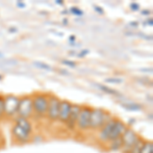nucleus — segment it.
Instances as JSON below:
<instances>
[{"instance_id":"f257e3e1","label":"nucleus","mask_w":153,"mask_h":153,"mask_svg":"<svg viewBox=\"0 0 153 153\" xmlns=\"http://www.w3.org/2000/svg\"><path fill=\"white\" fill-rule=\"evenodd\" d=\"M111 117H109V113L102 108H92L90 115V123H89V129L100 130Z\"/></svg>"},{"instance_id":"f03ea898","label":"nucleus","mask_w":153,"mask_h":153,"mask_svg":"<svg viewBox=\"0 0 153 153\" xmlns=\"http://www.w3.org/2000/svg\"><path fill=\"white\" fill-rule=\"evenodd\" d=\"M32 101H33V111H35L36 114L40 117H46L48 107V95L39 93L32 97Z\"/></svg>"},{"instance_id":"7ed1b4c3","label":"nucleus","mask_w":153,"mask_h":153,"mask_svg":"<svg viewBox=\"0 0 153 153\" xmlns=\"http://www.w3.org/2000/svg\"><path fill=\"white\" fill-rule=\"evenodd\" d=\"M140 140H141V137H140L133 129L128 128V129L126 130V132L124 133V135L122 136L123 152L128 153Z\"/></svg>"},{"instance_id":"20e7f679","label":"nucleus","mask_w":153,"mask_h":153,"mask_svg":"<svg viewBox=\"0 0 153 153\" xmlns=\"http://www.w3.org/2000/svg\"><path fill=\"white\" fill-rule=\"evenodd\" d=\"M33 113V101H32V96H24L19 98L18 112L16 114L19 117L28 118L32 117Z\"/></svg>"},{"instance_id":"39448f33","label":"nucleus","mask_w":153,"mask_h":153,"mask_svg":"<svg viewBox=\"0 0 153 153\" xmlns=\"http://www.w3.org/2000/svg\"><path fill=\"white\" fill-rule=\"evenodd\" d=\"M59 106H60V99L57 96L49 95L48 96V107L46 117L50 120H58Z\"/></svg>"},{"instance_id":"423d86ee","label":"nucleus","mask_w":153,"mask_h":153,"mask_svg":"<svg viewBox=\"0 0 153 153\" xmlns=\"http://www.w3.org/2000/svg\"><path fill=\"white\" fill-rule=\"evenodd\" d=\"M19 97L16 95L4 96V112L7 117H13L18 112Z\"/></svg>"},{"instance_id":"0eeeda50","label":"nucleus","mask_w":153,"mask_h":153,"mask_svg":"<svg viewBox=\"0 0 153 153\" xmlns=\"http://www.w3.org/2000/svg\"><path fill=\"white\" fill-rule=\"evenodd\" d=\"M91 110H92V107H90V106H82V108H81L80 114H79L76 125V128H78L80 131H85L89 129Z\"/></svg>"},{"instance_id":"6e6552de","label":"nucleus","mask_w":153,"mask_h":153,"mask_svg":"<svg viewBox=\"0 0 153 153\" xmlns=\"http://www.w3.org/2000/svg\"><path fill=\"white\" fill-rule=\"evenodd\" d=\"M117 118L111 117L107 123H105L104 126L100 129L99 135H98V139H99L101 142H103V143L109 142L110 133H111L112 128H113V126H114L115 122H117Z\"/></svg>"},{"instance_id":"1a4fd4ad","label":"nucleus","mask_w":153,"mask_h":153,"mask_svg":"<svg viewBox=\"0 0 153 153\" xmlns=\"http://www.w3.org/2000/svg\"><path fill=\"white\" fill-rule=\"evenodd\" d=\"M73 103H71L68 100H60V106H59V114L58 120L63 124H65L70 117Z\"/></svg>"},{"instance_id":"9d476101","label":"nucleus","mask_w":153,"mask_h":153,"mask_svg":"<svg viewBox=\"0 0 153 153\" xmlns=\"http://www.w3.org/2000/svg\"><path fill=\"white\" fill-rule=\"evenodd\" d=\"M127 129H128V126L126 125L124 122H122V120H117V122H115V124L112 128L111 133H110L109 142L122 138V136L124 135V133L126 132Z\"/></svg>"},{"instance_id":"9b49d317","label":"nucleus","mask_w":153,"mask_h":153,"mask_svg":"<svg viewBox=\"0 0 153 153\" xmlns=\"http://www.w3.org/2000/svg\"><path fill=\"white\" fill-rule=\"evenodd\" d=\"M81 108H82V106L79 105V104H73V106H71L70 117H68V122L65 123L68 129H70V130H75L76 129V120H78L79 114H80Z\"/></svg>"},{"instance_id":"f8f14e48","label":"nucleus","mask_w":153,"mask_h":153,"mask_svg":"<svg viewBox=\"0 0 153 153\" xmlns=\"http://www.w3.org/2000/svg\"><path fill=\"white\" fill-rule=\"evenodd\" d=\"M11 134L14 137V139L18 140L19 143H27L31 139V133L27 132L18 125H14L11 130Z\"/></svg>"},{"instance_id":"ddd939ff","label":"nucleus","mask_w":153,"mask_h":153,"mask_svg":"<svg viewBox=\"0 0 153 153\" xmlns=\"http://www.w3.org/2000/svg\"><path fill=\"white\" fill-rule=\"evenodd\" d=\"M16 125H18L19 127H21L22 129H24L25 131H27V132L32 133V124L28 118L18 117L16 120Z\"/></svg>"},{"instance_id":"4468645a","label":"nucleus","mask_w":153,"mask_h":153,"mask_svg":"<svg viewBox=\"0 0 153 153\" xmlns=\"http://www.w3.org/2000/svg\"><path fill=\"white\" fill-rule=\"evenodd\" d=\"M93 85L95 86L96 88H98L100 91H102V92L106 93V94H109V95H118L117 91L114 90V89H111L109 87H107V86L105 85H101V84H98V83H93Z\"/></svg>"},{"instance_id":"2eb2a0df","label":"nucleus","mask_w":153,"mask_h":153,"mask_svg":"<svg viewBox=\"0 0 153 153\" xmlns=\"http://www.w3.org/2000/svg\"><path fill=\"white\" fill-rule=\"evenodd\" d=\"M123 108L127 110H130V111H140L142 110V107L143 106L139 103H132V102H128V103H123L122 104Z\"/></svg>"},{"instance_id":"dca6fc26","label":"nucleus","mask_w":153,"mask_h":153,"mask_svg":"<svg viewBox=\"0 0 153 153\" xmlns=\"http://www.w3.org/2000/svg\"><path fill=\"white\" fill-rule=\"evenodd\" d=\"M139 153H153V143L152 141H145L143 143Z\"/></svg>"},{"instance_id":"f3484780","label":"nucleus","mask_w":153,"mask_h":153,"mask_svg":"<svg viewBox=\"0 0 153 153\" xmlns=\"http://www.w3.org/2000/svg\"><path fill=\"white\" fill-rule=\"evenodd\" d=\"M110 150L112 151H117V150H120L123 148V141L122 138L117 140H113V141H110Z\"/></svg>"},{"instance_id":"a211bd4d","label":"nucleus","mask_w":153,"mask_h":153,"mask_svg":"<svg viewBox=\"0 0 153 153\" xmlns=\"http://www.w3.org/2000/svg\"><path fill=\"white\" fill-rule=\"evenodd\" d=\"M33 65L38 68H41V70H44V71H52L53 68H51L50 65H47L45 62H42V61H34Z\"/></svg>"},{"instance_id":"6ab92c4d","label":"nucleus","mask_w":153,"mask_h":153,"mask_svg":"<svg viewBox=\"0 0 153 153\" xmlns=\"http://www.w3.org/2000/svg\"><path fill=\"white\" fill-rule=\"evenodd\" d=\"M105 83H108V84H123V83H124V79L117 78V76L107 78V79H105Z\"/></svg>"},{"instance_id":"aec40b11","label":"nucleus","mask_w":153,"mask_h":153,"mask_svg":"<svg viewBox=\"0 0 153 153\" xmlns=\"http://www.w3.org/2000/svg\"><path fill=\"white\" fill-rule=\"evenodd\" d=\"M143 143H144V141H143V140L141 139L128 153H139L140 149H141V147H142V145H143Z\"/></svg>"},{"instance_id":"412c9836","label":"nucleus","mask_w":153,"mask_h":153,"mask_svg":"<svg viewBox=\"0 0 153 153\" xmlns=\"http://www.w3.org/2000/svg\"><path fill=\"white\" fill-rule=\"evenodd\" d=\"M5 115L4 112V96L0 95V120Z\"/></svg>"},{"instance_id":"4be33fe9","label":"nucleus","mask_w":153,"mask_h":153,"mask_svg":"<svg viewBox=\"0 0 153 153\" xmlns=\"http://www.w3.org/2000/svg\"><path fill=\"white\" fill-rule=\"evenodd\" d=\"M70 11L73 14H75L76 16H82L83 14H84V12L83 10H81L79 7H76V6H73V7H71V9H70Z\"/></svg>"},{"instance_id":"5701e85b","label":"nucleus","mask_w":153,"mask_h":153,"mask_svg":"<svg viewBox=\"0 0 153 153\" xmlns=\"http://www.w3.org/2000/svg\"><path fill=\"white\" fill-rule=\"evenodd\" d=\"M61 63H62V65H65L70 66V68H76V63L75 62V61L68 60V59H63V60H61Z\"/></svg>"},{"instance_id":"b1692460","label":"nucleus","mask_w":153,"mask_h":153,"mask_svg":"<svg viewBox=\"0 0 153 153\" xmlns=\"http://www.w3.org/2000/svg\"><path fill=\"white\" fill-rule=\"evenodd\" d=\"M88 53H89V49H84V50H81L80 53H76V56L80 58H83V57H85Z\"/></svg>"},{"instance_id":"393cba45","label":"nucleus","mask_w":153,"mask_h":153,"mask_svg":"<svg viewBox=\"0 0 153 153\" xmlns=\"http://www.w3.org/2000/svg\"><path fill=\"white\" fill-rule=\"evenodd\" d=\"M131 9H132L133 11H138L140 9V5L138 3H136V2H133V3H131Z\"/></svg>"},{"instance_id":"a878e982","label":"nucleus","mask_w":153,"mask_h":153,"mask_svg":"<svg viewBox=\"0 0 153 153\" xmlns=\"http://www.w3.org/2000/svg\"><path fill=\"white\" fill-rule=\"evenodd\" d=\"M93 7H94L95 11L98 12L99 14H104V10H103V8L101 6H98V5H96V4H93Z\"/></svg>"},{"instance_id":"bb28decb","label":"nucleus","mask_w":153,"mask_h":153,"mask_svg":"<svg viewBox=\"0 0 153 153\" xmlns=\"http://www.w3.org/2000/svg\"><path fill=\"white\" fill-rule=\"evenodd\" d=\"M16 6H18L19 8H25V7H26V4H25L23 1H18L16 2Z\"/></svg>"},{"instance_id":"cd10ccee","label":"nucleus","mask_w":153,"mask_h":153,"mask_svg":"<svg viewBox=\"0 0 153 153\" xmlns=\"http://www.w3.org/2000/svg\"><path fill=\"white\" fill-rule=\"evenodd\" d=\"M145 25H148V26L151 27L153 25V21H152V18H148L146 19V22H145Z\"/></svg>"},{"instance_id":"c85d7f7f","label":"nucleus","mask_w":153,"mask_h":153,"mask_svg":"<svg viewBox=\"0 0 153 153\" xmlns=\"http://www.w3.org/2000/svg\"><path fill=\"white\" fill-rule=\"evenodd\" d=\"M151 13V11L149 10V9H145V10H141V14L143 16H149V14Z\"/></svg>"},{"instance_id":"c756f323","label":"nucleus","mask_w":153,"mask_h":153,"mask_svg":"<svg viewBox=\"0 0 153 153\" xmlns=\"http://www.w3.org/2000/svg\"><path fill=\"white\" fill-rule=\"evenodd\" d=\"M129 26L133 27V28H137V27L139 26V23H138V22H131L129 24Z\"/></svg>"},{"instance_id":"7c9ffc66","label":"nucleus","mask_w":153,"mask_h":153,"mask_svg":"<svg viewBox=\"0 0 153 153\" xmlns=\"http://www.w3.org/2000/svg\"><path fill=\"white\" fill-rule=\"evenodd\" d=\"M140 71H146V73H150L152 74V68H141Z\"/></svg>"},{"instance_id":"2f4dec72","label":"nucleus","mask_w":153,"mask_h":153,"mask_svg":"<svg viewBox=\"0 0 153 153\" xmlns=\"http://www.w3.org/2000/svg\"><path fill=\"white\" fill-rule=\"evenodd\" d=\"M68 41H70V43H74V42H76V36H71L70 38H68Z\"/></svg>"},{"instance_id":"473e14b6","label":"nucleus","mask_w":153,"mask_h":153,"mask_svg":"<svg viewBox=\"0 0 153 153\" xmlns=\"http://www.w3.org/2000/svg\"><path fill=\"white\" fill-rule=\"evenodd\" d=\"M55 3L59 4V5H63V1H62V0H56Z\"/></svg>"},{"instance_id":"72a5a7b5","label":"nucleus","mask_w":153,"mask_h":153,"mask_svg":"<svg viewBox=\"0 0 153 153\" xmlns=\"http://www.w3.org/2000/svg\"><path fill=\"white\" fill-rule=\"evenodd\" d=\"M9 32H16V29L11 28V29H9Z\"/></svg>"},{"instance_id":"f704fd0d","label":"nucleus","mask_w":153,"mask_h":153,"mask_svg":"<svg viewBox=\"0 0 153 153\" xmlns=\"http://www.w3.org/2000/svg\"><path fill=\"white\" fill-rule=\"evenodd\" d=\"M63 24H65V25L68 24V19H63Z\"/></svg>"},{"instance_id":"c9c22d12","label":"nucleus","mask_w":153,"mask_h":153,"mask_svg":"<svg viewBox=\"0 0 153 153\" xmlns=\"http://www.w3.org/2000/svg\"><path fill=\"white\" fill-rule=\"evenodd\" d=\"M0 57H3V54H2L1 52H0Z\"/></svg>"},{"instance_id":"e433bc0d","label":"nucleus","mask_w":153,"mask_h":153,"mask_svg":"<svg viewBox=\"0 0 153 153\" xmlns=\"http://www.w3.org/2000/svg\"><path fill=\"white\" fill-rule=\"evenodd\" d=\"M0 80H2V76L1 75H0Z\"/></svg>"}]
</instances>
